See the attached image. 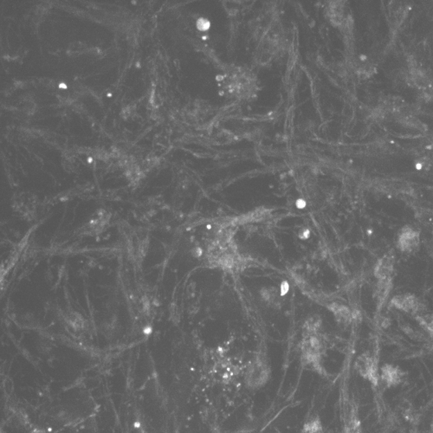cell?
I'll return each instance as SVG.
<instances>
[{
    "label": "cell",
    "instance_id": "cell-1",
    "mask_svg": "<svg viewBox=\"0 0 433 433\" xmlns=\"http://www.w3.org/2000/svg\"><path fill=\"white\" fill-rule=\"evenodd\" d=\"M271 369L268 360L262 355H259L250 360L243 367V380L249 390L262 389L270 383Z\"/></svg>",
    "mask_w": 433,
    "mask_h": 433
},
{
    "label": "cell",
    "instance_id": "cell-3",
    "mask_svg": "<svg viewBox=\"0 0 433 433\" xmlns=\"http://www.w3.org/2000/svg\"><path fill=\"white\" fill-rule=\"evenodd\" d=\"M355 369L363 379L369 380L374 385H377L378 380H379L378 364L376 358L370 353H365L360 356L356 360Z\"/></svg>",
    "mask_w": 433,
    "mask_h": 433
},
{
    "label": "cell",
    "instance_id": "cell-10",
    "mask_svg": "<svg viewBox=\"0 0 433 433\" xmlns=\"http://www.w3.org/2000/svg\"><path fill=\"white\" fill-rule=\"evenodd\" d=\"M416 320H417L421 328L425 329L426 333L433 338V314H422L416 316Z\"/></svg>",
    "mask_w": 433,
    "mask_h": 433
},
{
    "label": "cell",
    "instance_id": "cell-9",
    "mask_svg": "<svg viewBox=\"0 0 433 433\" xmlns=\"http://www.w3.org/2000/svg\"><path fill=\"white\" fill-rule=\"evenodd\" d=\"M391 291V278L387 280H378L376 295L378 306L379 308L383 307L384 302L389 297Z\"/></svg>",
    "mask_w": 433,
    "mask_h": 433
},
{
    "label": "cell",
    "instance_id": "cell-5",
    "mask_svg": "<svg viewBox=\"0 0 433 433\" xmlns=\"http://www.w3.org/2000/svg\"><path fill=\"white\" fill-rule=\"evenodd\" d=\"M421 241L419 232L410 226L401 230L398 234V246L404 252H412L417 248Z\"/></svg>",
    "mask_w": 433,
    "mask_h": 433
},
{
    "label": "cell",
    "instance_id": "cell-7",
    "mask_svg": "<svg viewBox=\"0 0 433 433\" xmlns=\"http://www.w3.org/2000/svg\"><path fill=\"white\" fill-rule=\"evenodd\" d=\"M380 378L387 387L397 386L403 380L404 373L398 367L387 364L381 369Z\"/></svg>",
    "mask_w": 433,
    "mask_h": 433
},
{
    "label": "cell",
    "instance_id": "cell-6",
    "mask_svg": "<svg viewBox=\"0 0 433 433\" xmlns=\"http://www.w3.org/2000/svg\"><path fill=\"white\" fill-rule=\"evenodd\" d=\"M394 267V256L393 254L388 253L378 260L376 269H374V275L378 280L391 279Z\"/></svg>",
    "mask_w": 433,
    "mask_h": 433
},
{
    "label": "cell",
    "instance_id": "cell-2",
    "mask_svg": "<svg viewBox=\"0 0 433 433\" xmlns=\"http://www.w3.org/2000/svg\"><path fill=\"white\" fill-rule=\"evenodd\" d=\"M322 342L316 336H308L302 343L301 362L305 369L328 377L329 374L322 365Z\"/></svg>",
    "mask_w": 433,
    "mask_h": 433
},
{
    "label": "cell",
    "instance_id": "cell-8",
    "mask_svg": "<svg viewBox=\"0 0 433 433\" xmlns=\"http://www.w3.org/2000/svg\"><path fill=\"white\" fill-rule=\"evenodd\" d=\"M300 433H326L325 426L319 415H313L302 425Z\"/></svg>",
    "mask_w": 433,
    "mask_h": 433
},
{
    "label": "cell",
    "instance_id": "cell-4",
    "mask_svg": "<svg viewBox=\"0 0 433 433\" xmlns=\"http://www.w3.org/2000/svg\"><path fill=\"white\" fill-rule=\"evenodd\" d=\"M391 307L398 309L408 314L415 316L422 315L423 304L416 295L412 294H402L395 295L391 301Z\"/></svg>",
    "mask_w": 433,
    "mask_h": 433
}]
</instances>
